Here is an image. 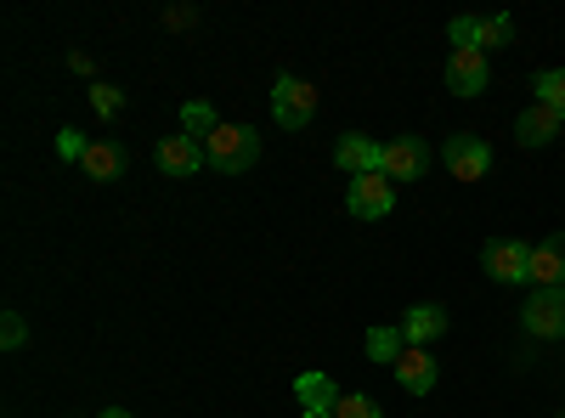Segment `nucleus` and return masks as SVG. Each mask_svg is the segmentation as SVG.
Here are the masks:
<instances>
[{
  "label": "nucleus",
  "instance_id": "obj_1",
  "mask_svg": "<svg viewBox=\"0 0 565 418\" xmlns=\"http://www.w3.org/2000/svg\"><path fill=\"white\" fill-rule=\"evenodd\" d=\"M204 153H210V170L244 175V170L260 164V130L255 125H221L210 142H204Z\"/></svg>",
  "mask_w": 565,
  "mask_h": 418
},
{
  "label": "nucleus",
  "instance_id": "obj_2",
  "mask_svg": "<svg viewBox=\"0 0 565 418\" xmlns=\"http://www.w3.org/2000/svg\"><path fill=\"white\" fill-rule=\"evenodd\" d=\"M311 114H317V90H311L306 79H295V74H282V79L271 85V119H277L282 130H306Z\"/></svg>",
  "mask_w": 565,
  "mask_h": 418
},
{
  "label": "nucleus",
  "instance_id": "obj_3",
  "mask_svg": "<svg viewBox=\"0 0 565 418\" xmlns=\"http://www.w3.org/2000/svg\"><path fill=\"white\" fill-rule=\"evenodd\" d=\"M481 266H487L492 283H532V244H521V238H492V244L481 249Z\"/></svg>",
  "mask_w": 565,
  "mask_h": 418
},
{
  "label": "nucleus",
  "instance_id": "obj_4",
  "mask_svg": "<svg viewBox=\"0 0 565 418\" xmlns=\"http://www.w3.org/2000/svg\"><path fill=\"white\" fill-rule=\"evenodd\" d=\"M345 210L356 221H385L396 210V181L391 175H356L345 187Z\"/></svg>",
  "mask_w": 565,
  "mask_h": 418
},
{
  "label": "nucleus",
  "instance_id": "obj_5",
  "mask_svg": "<svg viewBox=\"0 0 565 418\" xmlns=\"http://www.w3.org/2000/svg\"><path fill=\"white\" fill-rule=\"evenodd\" d=\"M441 164L452 170V181H487V170H492L487 136H447V142H441Z\"/></svg>",
  "mask_w": 565,
  "mask_h": 418
},
{
  "label": "nucleus",
  "instance_id": "obj_6",
  "mask_svg": "<svg viewBox=\"0 0 565 418\" xmlns=\"http://www.w3.org/2000/svg\"><path fill=\"white\" fill-rule=\"evenodd\" d=\"M532 340H565V289H537L521 311Z\"/></svg>",
  "mask_w": 565,
  "mask_h": 418
},
{
  "label": "nucleus",
  "instance_id": "obj_7",
  "mask_svg": "<svg viewBox=\"0 0 565 418\" xmlns=\"http://www.w3.org/2000/svg\"><path fill=\"white\" fill-rule=\"evenodd\" d=\"M334 164L356 181V175H385V148L380 142H373V136H340V142H334Z\"/></svg>",
  "mask_w": 565,
  "mask_h": 418
},
{
  "label": "nucleus",
  "instance_id": "obj_8",
  "mask_svg": "<svg viewBox=\"0 0 565 418\" xmlns=\"http://www.w3.org/2000/svg\"><path fill=\"white\" fill-rule=\"evenodd\" d=\"M424 170H430V148H424V136H396V142H385V175L396 181H418Z\"/></svg>",
  "mask_w": 565,
  "mask_h": 418
},
{
  "label": "nucleus",
  "instance_id": "obj_9",
  "mask_svg": "<svg viewBox=\"0 0 565 418\" xmlns=\"http://www.w3.org/2000/svg\"><path fill=\"white\" fill-rule=\"evenodd\" d=\"M487 52H469V45H463V52H452L447 57V90H452V97H481V90H487Z\"/></svg>",
  "mask_w": 565,
  "mask_h": 418
},
{
  "label": "nucleus",
  "instance_id": "obj_10",
  "mask_svg": "<svg viewBox=\"0 0 565 418\" xmlns=\"http://www.w3.org/2000/svg\"><path fill=\"white\" fill-rule=\"evenodd\" d=\"M153 159H159V170H164V175H199V170L210 164L204 142H193V136H164Z\"/></svg>",
  "mask_w": 565,
  "mask_h": 418
},
{
  "label": "nucleus",
  "instance_id": "obj_11",
  "mask_svg": "<svg viewBox=\"0 0 565 418\" xmlns=\"http://www.w3.org/2000/svg\"><path fill=\"white\" fill-rule=\"evenodd\" d=\"M436 374H441V367H436V356L424 351V345H407V351L396 356V379H402L407 396H430V390H436Z\"/></svg>",
  "mask_w": 565,
  "mask_h": 418
},
{
  "label": "nucleus",
  "instance_id": "obj_12",
  "mask_svg": "<svg viewBox=\"0 0 565 418\" xmlns=\"http://www.w3.org/2000/svg\"><path fill=\"white\" fill-rule=\"evenodd\" d=\"M532 283L565 289V232H548L543 244H532Z\"/></svg>",
  "mask_w": 565,
  "mask_h": 418
},
{
  "label": "nucleus",
  "instance_id": "obj_13",
  "mask_svg": "<svg viewBox=\"0 0 565 418\" xmlns=\"http://www.w3.org/2000/svg\"><path fill=\"white\" fill-rule=\"evenodd\" d=\"M559 125H565V114H554V108L532 103L521 119H514V142H521V148H548L554 136H559Z\"/></svg>",
  "mask_w": 565,
  "mask_h": 418
},
{
  "label": "nucleus",
  "instance_id": "obj_14",
  "mask_svg": "<svg viewBox=\"0 0 565 418\" xmlns=\"http://www.w3.org/2000/svg\"><path fill=\"white\" fill-rule=\"evenodd\" d=\"M125 148L114 142V136H97V142H85V159H79V170L90 175V181H119L125 175Z\"/></svg>",
  "mask_w": 565,
  "mask_h": 418
},
{
  "label": "nucleus",
  "instance_id": "obj_15",
  "mask_svg": "<svg viewBox=\"0 0 565 418\" xmlns=\"http://www.w3.org/2000/svg\"><path fill=\"white\" fill-rule=\"evenodd\" d=\"M396 329H402V340H407V345H430V340H441V334H447V311L424 300V306H413V311L396 322Z\"/></svg>",
  "mask_w": 565,
  "mask_h": 418
},
{
  "label": "nucleus",
  "instance_id": "obj_16",
  "mask_svg": "<svg viewBox=\"0 0 565 418\" xmlns=\"http://www.w3.org/2000/svg\"><path fill=\"white\" fill-rule=\"evenodd\" d=\"M295 396H300L306 412H334L340 407V385L328 379V374H300L295 379Z\"/></svg>",
  "mask_w": 565,
  "mask_h": 418
},
{
  "label": "nucleus",
  "instance_id": "obj_17",
  "mask_svg": "<svg viewBox=\"0 0 565 418\" xmlns=\"http://www.w3.org/2000/svg\"><path fill=\"white\" fill-rule=\"evenodd\" d=\"M215 130H221V119H215L210 103H186V108H181V136H193V142H210Z\"/></svg>",
  "mask_w": 565,
  "mask_h": 418
},
{
  "label": "nucleus",
  "instance_id": "obj_18",
  "mask_svg": "<svg viewBox=\"0 0 565 418\" xmlns=\"http://www.w3.org/2000/svg\"><path fill=\"white\" fill-rule=\"evenodd\" d=\"M532 103H543V108L565 114V68H548V74H537V79H532Z\"/></svg>",
  "mask_w": 565,
  "mask_h": 418
},
{
  "label": "nucleus",
  "instance_id": "obj_19",
  "mask_svg": "<svg viewBox=\"0 0 565 418\" xmlns=\"http://www.w3.org/2000/svg\"><path fill=\"white\" fill-rule=\"evenodd\" d=\"M402 351H407L402 329H367V356H373V362H391V367H396Z\"/></svg>",
  "mask_w": 565,
  "mask_h": 418
},
{
  "label": "nucleus",
  "instance_id": "obj_20",
  "mask_svg": "<svg viewBox=\"0 0 565 418\" xmlns=\"http://www.w3.org/2000/svg\"><path fill=\"white\" fill-rule=\"evenodd\" d=\"M509 34H514L509 18H481V29H476V52H498V45H509Z\"/></svg>",
  "mask_w": 565,
  "mask_h": 418
},
{
  "label": "nucleus",
  "instance_id": "obj_21",
  "mask_svg": "<svg viewBox=\"0 0 565 418\" xmlns=\"http://www.w3.org/2000/svg\"><path fill=\"white\" fill-rule=\"evenodd\" d=\"M90 108H97L103 119H119V108H125V90H119V85H108V79H97V85H90Z\"/></svg>",
  "mask_w": 565,
  "mask_h": 418
},
{
  "label": "nucleus",
  "instance_id": "obj_22",
  "mask_svg": "<svg viewBox=\"0 0 565 418\" xmlns=\"http://www.w3.org/2000/svg\"><path fill=\"white\" fill-rule=\"evenodd\" d=\"M334 418H380V401H373V396H340Z\"/></svg>",
  "mask_w": 565,
  "mask_h": 418
},
{
  "label": "nucleus",
  "instance_id": "obj_23",
  "mask_svg": "<svg viewBox=\"0 0 565 418\" xmlns=\"http://www.w3.org/2000/svg\"><path fill=\"white\" fill-rule=\"evenodd\" d=\"M476 29H481V18H452V52H463V45H469V52H476Z\"/></svg>",
  "mask_w": 565,
  "mask_h": 418
},
{
  "label": "nucleus",
  "instance_id": "obj_24",
  "mask_svg": "<svg viewBox=\"0 0 565 418\" xmlns=\"http://www.w3.org/2000/svg\"><path fill=\"white\" fill-rule=\"evenodd\" d=\"M23 334H29V329H23V317H18V311H7V322H0V345L18 351V345H23Z\"/></svg>",
  "mask_w": 565,
  "mask_h": 418
},
{
  "label": "nucleus",
  "instance_id": "obj_25",
  "mask_svg": "<svg viewBox=\"0 0 565 418\" xmlns=\"http://www.w3.org/2000/svg\"><path fill=\"white\" fill-rule=\"evenodd\" d=\"M63 159H85V142H79V130H63V142H57Z\"/></svg>",
  "mask_w": 565,
  "mask_h": 418
},
{
  "label": "nucleus",
  "instance_id": "obj_26",
  "mask_svg": "<svg viewBox=\"0 0 565 418\" xmlns=\"http://www.w3.org/2000/svg\"><path fill=\"white\" fill-rule=\"evenodd\" d=\"M97 418H130V412H125V407H103Z\"/></svg>",
  "mask_w": 565,
  "mask_h": 418
},
{
  "label": "nucleus",
  "instance_id": "obj_27",
  "mask_svg": "<svg viewBox=\"0 0 565 418\" xmlns=\"http://www.w3.org/2000/svg\"><path fill=\"white\" fill-rule=\"evenodd\" d=\"M300 418H334V412H300Z\"/></svg>",
  "mask_w": 565,
  "mask_h": 418
},
{
  "label": "nucleus",
  "instance_id": "obj_28",
  "mask_svg": "<svg viewBox=\"0 0 565 418\" xmlns=\"http://www.w3.org/2000/svg\"><path fill=\"white\" fill-rule=\"evenodd\" d=\"M559 418H565V412H559Z\"/></svg>",
  "mask_w": 565,
  "mask_h": 418
}]
</instances>
